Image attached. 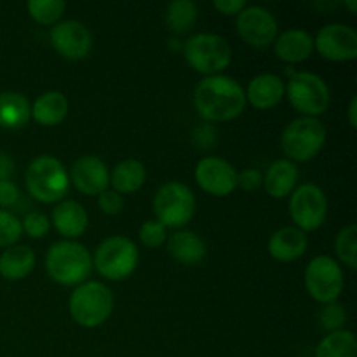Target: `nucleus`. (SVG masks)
<instances>
[{
	"instance_id": "nucleus-1",
	"label": "nucleus",
	"mask_w": 357,
	"mask_h": 357,
	"mask_svg": "<svg viewBox=\"0 0 357 357\" xmlns=\"http://www.w3.org/2000/svg\"><path fill=\"white\" fill-rule=\"evenodd\" d=\"M194 105L208 122H227L246 108V93L237 80L227 75L204 77L194 91Z\"/></svg>"
},
{
	"instance_id": "nucleus-2",
	"label": "nucleus",
	"mask_w": 357,
	"mask_h": 357,
	"mask_svg": "<svg viewBox=\"0 0 357 357\" xmlns=\"http://www.w3.org/2000/svg\"><path fill=\"white\" fill-rule=\"evenodd\" d=\"M93 271V257L77 241H59L45 255V272L61 286H79L86 282Z\"/></svg>"
},
{
	"instance_id": "nucleus-3",
	"label": "nucleus",
	"mask_w": 357,
	"mask_h": 357,
	"mask_svg": "<svg viewBox=\"0 0 357 357\" xmlns=\"http://www.w3.org/2000/svg\"><path fill=\"white\" fill-rule=\"evenodd\" d=\"M28 194L38 202L52 204L61 201L70 187V178L61 160L51 155H40L31 160L24 173Z\"/></svg>"
},
{
	"instance_id": "nucleus-4",
	"label": "nucleus",
	"mask_w": 357,
	"mask_h": 357,
	"mask_svg": "<svg viewBox=\"0 0 357 357\" xmlns=\"http://www.w3.org/2000/svg\"><path fill=\"white\" fill-rule=\"evenodd\" d=\"M70 316L79 326L98 328L112 316L114 296L112 291L98 281H86L75 286L68 300Z\"/></svg>"
},
{
	"instance_id": "nucleus-5",
	"label": "nucleus",
	"mask_w": 357,
	"mask_h": 357,
	"mask_svg": "<svg viewBox=\"0 0 357 357\" xmlns=\"http://www.w3.org/2000/svg\"><path fill=\"white\" fill-rule=\"evenodd\" d=\"M188 65L202 75H220L232 61V47L216 33H195L183 44Z\"/></svg>"
},
{
	"instance_id": "nucleus-6",
	"label": "nucleus",
	"mask_w": 357,
	"mask_h": 357,
	"mask_svg": "<svg viewBox=\"0 0 357 357\" xmlns=\"http://www.w3.org/2000/svg\"><path fill=\"white\" fill-rule=\"evenodd\" d=\"M326 128L316 117H298L289 122L281 136L282 152L291 162H307L323 150Z\"/></svg>"
},
{
	"instance_id": "nucleus-7",
	"label": "nucleus",
	"mask_w": 357,
	"mask_h": 357,
	"mask_svg": "<svg viewBox=\"0 0 357 357\" xmlns=\"http://www.w3.org/2000/svg\"><path fill=\"white\" fill-rule=\"evenodd\" d=\"M139 253L129 237L112 236L96 248L93 265L108 281H124L138 267Z\"/></svg>"
},
{
	"instance_id": "nucleus-8",
	"label": "nucleus",
	"mask_w": 357,
	"mask_h": 357,
	"mask_svg": "<svg viewBox=\"0 0 357 357\" xmlns=\"http://www.w3.org/2000/svg\"><path fill=\"white\" fill-rule=\"evenodd\" d=\"M153 213L166 229H181L194 218V192L181 181H167L155 192Z\"/></svg>"
},
{
	"instance_id": "nucleus-9",
	"label": "nucleus",
	"mask_w": 357,
	"mask_h": 357,
	"mask_svg": "<svg viewBox=\"0 0 357 357\" xmlns=\"http://www.w3.org/2000/svg\"><path fill=\"white\" fill-rule=\"evenodd\" d=\"M286 94L302 117H319L330 107V89L319 75L310 72H291L286 86Z\"/></svg>"
},
{
	"instance_id": "nucleus-10",
	"label": "nucleus",
	"mask_w": 357,
	"mask_h": 357,
	"mask_svg": "<svg viewBox=\"0 0 357 357\" xmlns=\"http://www.w3.org/2000/svg\"><path fill=\"white\" fill-rule=\"evenodd\" d=\"M344 271L337 260L326 255L312 258L305 268V288L310 298L328 305L335 303L344 291Z\"/></svg>"
},
{
	"instance_id": "nucleus-11",
	"label": "nucleus",
	"mask_w": 357,
	"mask_h": 357,
	"mask_svg": "<svg viewBox=\"0 0 357 357\" xmlns=\"http://www.w3.org/2000/svg\"><path fill=\"white\" fill-rule=\"evenodd\" d=\"M289 216L302 232L321 229L328 216V199L323 188L314 183L296 187L289 197Z\"/></svg>"
},
{
	"instance_id": "nucleus-12",
	"label": "nucleus",
	"mask_w": 357,
	"mask_h": 357,
	"mask_svg": "<svg viewBox=\"0 0 357 357\" xmlns=\"http://www.w3.org/2000/svg\"><path fill=\"white\" fill-rule=\"evenodd\" d=\"M237 33L241 35L246 44L251 47L265 49L274 44L275 37L279 35L278 20L268 9L261 6L244 7L237 14Z\"/></svg>"
},
{
	"instance_id": "nucleus-13",
	"label": "nucleus",
	"mask_w": 357,
	"mask_h": 357,
	"mask_svg": "<svg viewBox=\"0 0 357 357\" xmlns=\"http://www.w3.org/2000/svg\"><path fill=\"white\" fill-rule=\"evenodd\" d=\"M314 49L328 61H352L357 58V31L342 23L326 24L317 31Z\"/></svg>"
},
{
	"instance_id": "nucleus-14",
	"label": "nucleus",
	"mask_w": 357,
	"mask_h": 357,
	"mask_svg": "<svg viewBox=\"0 0 357 357\" xmlns=\"http://www.w3.org/2000/svg\"><path fill=\"white\" fill-rule=\"evenodd\" d=\"M237 173L239 171L222 157H202L195 166V181L209 195L225 197L237 188Z\"/></svg>"
},
{
	"instance_id": "nucleus-15",
	"label": "nucleus",
	"mask_w": 357,
	"mask_h": 357,
	"mask_svg": "<svg viewBox=\"0 0 357 357\" xmlns=\"http://www.w3.org/2000/svg\"><path fill=\"white\" fill-rule=\"evenodd\" d=\"M49 40L58 54L72 61L84 59L93 49V35L86 24L75 20L56 23L49 31Z\"/></svg>"
},
{
	"instance_id": "nucleus-16",
	"label": "nucleus",
	"mask_w": 357,
	"mask_h": 357,
	"mask_svg": "<svg viewBox=\"0 0 357 357\" xmlns=\"http://www.w3.org/2000/svg\"><path fill=\"white\" fill-rule=\"evenodd\" d=\"M68 178L73 187L84 195H100L101 192L108 190L110 185L107 164L96 155H84L77 159Z\"/></svg>"
},
{
	"instance_id": "nucleus-17",
	"label": "nucleus",
	"mask_w": 357,
	"mask_h": 357,
	"mask_svg": "<svg viewBox=\"0 0 357 357\" xmlns=\"http://www.w3.org/2000/svg\"><path fill=\"white\" fill-rule=\"evenodd\" d=\"M246 101L258 110H271L278 107L286 96V84L275 73H260L250 80L246 87Z\"/></svg>"
},
{
	"instance_id": "nucleus-18",
	"label": "nucleus",
	"mask_w": 357,
	"mask_h": 357,
	"mask_svg": "<svg viewBox=\"0 0 357 357\" xmlns=\"http://www.w3.org/2000/svg\"><path fill=\"white\" fill-rule=\"evenodd\" d=\"M274 52L289 65L307 61L314 52V37L302 28H289L275 37Z\"/></svg>"
},
{
	"instance_id": "nucleus-19",
	"label": "nucleus",
	"mask_w": 357,
	"mask_h": 357,
	"mask_svg": "<svg viewBox=\"0 0 357 357\" xmlns=\"http://www.w3.org/2000/svg\"><path fill=\"white\" fill-rule=\"evenodd\" d=\"M309 248L305 232L296 227H282L278 232L272 234L268 239L267 250L274 260L278 261H295L305 255Z\"/></svg>"
},
{
	"instance_id": "nucleus-20",
	"label": "nucleus",
	"mask_w": 357,
	"mask_h": 357,
	"mask_svg": "<svg viewBox=\"0 0 357 357\" xmlns=\"http://www.w3.org/2000/svg\"><path fill=\"white\" fill-rule=\"evenodd\" d=\"M51 222L63 237H68V241H72L86 232L89 225V216L80 202L63 201L52 209Z\"/></svg>"
},
{
	"instance_id": "nucleus-21",
	"label": "nucleus",
	"mask_w": 357,
	"mask_h": 357,
	"mask_svg": "<svg viewBox=\"0 0 357 357\" xmlns=\"http://www.w3.org/2000/svg\"><path fill=\"white\" fill-rule=\"evenodd\" d=\"M298 183V167L288 159H279L268 166L264 176V187L274 199H284L293 194Z\"/></svg>"
},
{
	"instance_id": "nucleus-22",
	"label": "nucleus",
	"mask_w": 357,
	"mask_h": 357,
	"mask_svg": "<svg viewBox=\"0 0 357 357\" xmlns=\"http://www.w3.org/2000/svg\"><path fill=\"white\" fill-rule=\"evenodd\" d=\"M68 114V100L59 91H47L35 100L31 107V117L37 124L52 128L61 124Z\"/></svg>"
},
{
	"instance_id": "nucleus-23",
	"label": "nucleus",
	"mask_w": 357,
	"mask_h": 357,
	"mask_svg": "<svg viewBox=\"0 0 357 357\" xmlns=\"http://www.w3.org/2000/svg\"><path fill=\"white\" fill-rule=\"evenodd\" d=\"M35 253L30 246L14 244L0 257V275L7 281H21L31 274L35 267Z\"/></svg>"
},
{
	"instance_id": "nucleus-24",
	"label": "nucleus",
	"mask_w": 357,
	"mask_h": 357,
	"mask_svg": "<svg viewBox=\"0 0 357 357\" xmlns=\"http://www.w3.org/2000/svg\"><path fill=\"white\" fill-rule=\"evenodd\" d=\"M167 251L176 261L183 265H197L206 257V244L190 230H178L167 241Z\"/></svg>"
},
{
	"instance_id": "nucleus-25",
	"label": "nucleus",
	"mask_w": 357,
	"mask_h": 357,
	"mask_svg": "<svg viewBox=\"0 0 357 357\" xmlns=\"http://www.w3.org/2000/svg\"><path fill=\"white\" fill-rule=\"evenodd\" d=\"M146 169L143 162L136 159H126L114 167L110 185L117 194H135L145 185Z\"/></svg>"
},
{
	"instance_id": "nucleus-26",
	"label": "nucleus",
	"mask_w": 357,
	"mask_h": 357,
	"mask_svg": "<svg viewBox=\"0 0 357 357\" xmlns=\"http://www.w3.org/2000/svg\"><path fill=\"white\" fill-rule=\"evenodd\" d=\"M31 117V107L26 96L20 93H0V128H23Z\"/></svg>"
},
{
	"instance_id": "nucleus-27",
	"label": "nucleus",
	"mask_w": 357,
	"mask_h": 357,
	"mask_svg": "<svg viewBox=\"0 0 357 357\" xmlns=\"http://www.w3.org/2000/svg\"><path fill=\"white\" fill-rule=\"evenodd\" d=\"M316 357H357L356 335L349 330L331 331L317 344Z\"/></svg>"
},
{
	"instance_id": "nucleus-28",
	"label": "nucleus",
	"mask_w": 357,
	"mask_h": 357,
	"mask_svg": "<svg viewBox=\"0 0 357 357\" xmlns=\"http://www.w3.org/2000/svg\"><path fill=\"white\" fill-rule=\"evenodd\" d=\"M199 9L192 0H174L166 9V23L174 33H187L197 23Z\"/></svg>"
},
{
	"instance_id": "nucleus-29",
	"label": "nucleus",
	"mask_w": 357,
	"mask_h": 357,
	"mask_svg": "<svg viewBox=\"0 0 357 357\" xmlns=\"http://www.w3.org/2000/svg\"><path fill=\"white\" fill-rule=\"evenodd\" d=\"M26 9L38 24H56L65 13L66 3L63 0H30Z\"/></svg>"
},
{
	"instance_id": "nucleus-30",
	"label": "nucleus",
	"mask_w": 357,
	"mask_h": 357,
	"mask_svg": "<svg viewBox=\"0 0 357 357\" xmlns=\"http://www.w3.org/2000/svg\"><path fill=\"white\" fill-rule=\"evenodd\" d=\"M335 251H337L338 260L349 268L354 271L357 260V227L356 223H349L344 229L338 232L337 239H335Z\"/></svg>"
},
{
	"instance_id": "nucleus-31",
	"label": "nucleus",
	"mask_w": 357,
	"mask_h": 357,
	"mask_svg": "<svg viewBox=\"0 0 357 357\" xmlns=\"http://www.w3.org/2000/svg\"><path fill=\"white\" fill-rule=\"evenodd\" d=\"M23 229L13 213L0 209V248H10L20 241Z\"/></svg>"
},
{
	"instance_id": "nucleus-32",
	"label": "nucleus",
	"mask_w": 357,
	"mask_h": 357,
	"mask_svg": "<svg viewBox=\"0 0 357 357\" xmlns=\"http://www.w3.org/2000/svg\"><path fill=\"white\" fill-rule=\"evenodd\" d=\"M319 321L321 326L331 333V331L344 330L345 323H347V312H345L344 305L340 303H328L323 307V310L319 312Z\"/></svg>"
},
{
	"instance_id": "nucleus-33",
	"label": "nucleus",
	"mask_w": 357,
	"mask_h": 357,
	"mask_svg": "<svg viewBox=\"0 0 357 357\" xmlns=\"http://www.w3.org/2000/svg\"><path fill=\"white\" fill-rule=\"evenodd\" d=\"M21 229L31 239H42L51 230V220L40 211H30L24 215L23 222H21Z\"/></svg>"
},
{
	"instance_id": "nucleus-34",
	"label": "nucleus",
	"mask_w": 357,
	"mask_h": 357,
	"mask_svg": "<svg viewBox=\"0 0 357 357\" xmlns=\"http://www.w3.org/2000/svg\"><path fill=\"white\" fill-rule=\"evenodd\" d=\"M139 241L143 243V246L146 248H159L166 243L167 239V230L162 223H159L157 220H149V222L143 223L139 227Z\"/></svg>"
},
{
	"instance_id": "nucleus-35",
	"label": "nucleus",
	"mask_w": 357,
	"mask_h": 357,
	"mask_svg": "<svg viewBox=\"0 0 357 357\" xmlns=\"http://www.w3.org/2000/svg\"><path fill=\"white\" fill-rule=\"evenodd\" d=\"M98 206L105 215H119L124 208V197L115 190H105L98 195Z\"/></svg>"
},
{
	"instance_id": "nucleus-36",
	"label": "nucleus",
	"mask_w": 357,
	"mask_h": 357,
	"mask_svg": "<svg viewBox=\"0 0 357 357\" xmlns=\"http://www.w3.org/2000/svg\"><path fill=\"white\" fill-rule=\"evenodd\" d=\"M264 185V174L255 167H248V169L237 173V187H241L246 192H255Z\"/></svg>"
},
{
	"instance_id": "nucleus-37",
	"label": "nucleus",
	"mask_w": 357,
	"mask_h": 357,
	"mask_svg": "<svg viewBox=\"0 0 357 357\" xmlns=\"http://www.w3.org/2000/svg\"><path fill=\"white\" fill-rule=\"evenodd\" d=\"M21 194L16 183L10 180L0 181V208H14L20 201Z\"/></svg>"
},
{
	"instance_id": "nucleus-38",
	"label": "nucleus",
	"mask_w": 357,
	"mask_h": 357,
	"mask_svg": "<svg viewBox=\"0 0 357 357\" xmlns=\"http://www.w3.org/2000/svg\"><path fill=\"white\" fill-rule=\"evenodd\" d=\"M194 143L199 149H211L216 143V129L211 124L199 126L194 131Z\"/></svg>"
},
{
	"instance_id": "nucleus-39",
	"label": "nucleus",
	"mask_w": 357,
	"mask_h": 357,
	"mask_svg": "<svg viewBox=\"0 0 357 357\" xmlns=\"http://www.w3.org/2000/svg\"><path fill=\"white\" fill-rule=\"evenodd\" d=\"M213 7L225 16H234L246 7V2L244 0H215Z\"/></svg>"
},
{
	"instance_id": "nucleus-40",
	"label": "nucleus",
	"mask_w": 357,
	"mask_h": 357,
	"mask_svg": "<svg viewBox=\"0 0 357 357\" xmlns=\"http://www.w3.org/2000/svg\"><path fill=\"white\" fill-rule=\"evenodd\" d=\"M13 173H14L13 157L7 155L6 152H0V181L10 180Z\"/></svg>"
},
{
	"instance_id": "nucleus-41",
	"label": "nucleus",
	"mask_w": 357,
	"mask_h": 357,
	"mask_svg": "<svg viewBox=\"0 0 357 357\" xmlns=\"http://www.w3.org/2000/svg\"><path fill=\"white\" fill-rule=\"evenodd\" d=\"M347 117H349V124L351 128H357V98H352L351 105H349L347 110Z\"/></svg>"
},
{
	"instance_id": "nucleus-42",
	"label": "nucleus",
	"mask_w": 357,
	"mask_h": 357,
	"mask_svg": "<svg viewBox=\"0 0 357 357\" xmlns=\"http://www.w3.org/2000/svg\"><path fill=\"white\" fill-rule=\"evenodd\" d=\"M344 3L349 7V10H351L352 14L357 10V0H347V2H344Z\"/></svg>"
}]
</instances>
